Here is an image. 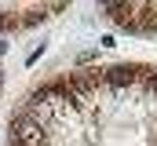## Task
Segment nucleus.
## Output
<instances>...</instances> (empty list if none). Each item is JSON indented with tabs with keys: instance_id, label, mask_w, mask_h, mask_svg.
Returning <instances> with one entry per match:
<instances>
[{
	"instance_id": "obj_1",
	"label": "nucleus",
	"mask_w": 157,
	"mask_h": 146,
	"mask_svg": "<svg viewBox=\"0 0 157 146\" xmlns=\"http://www.w3.org/2000/svg\"><path fill=\"white\" fill-rule=\"evenodd\" d=\"M7 146H157V66H91L37 84L7 121Z\"/></svg>"
},
{
	"instance_id": "obj_2",
	"label": "nucleus",
	"mask_w": 157,
	"mask_h": 146,
	"mask_svg": "<svg viewBox=\"0 0 157 146\" xmlns=\"http://www.w3.org/2000/svg\"><path fill=\"white\" fill-rule=\"evenodd\" d=\"M66 11V4H0V33L7 29H29L48 15Z\"/></svg>"
},
{
	"instance_id": "obj_3",
	"label": "nucleus",
	"mask_w": 157,
	"mask_h": 146,
	"mask_svg": "<svg viewBox=\"0 0 157 146\" xmlns=\"http://www.w3.org/2000/svg\"><path fill=\"white\" fill-rule=\"evenodd\" d=\"M0 88H4V66H0Z\"/></svg>"
}]
</instances>
